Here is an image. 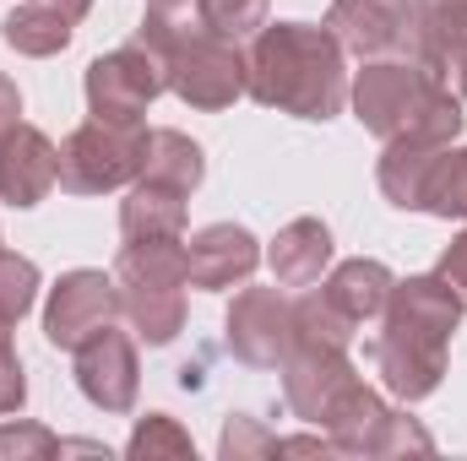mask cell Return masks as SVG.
Segmentation results:
<instances>
[{"label": "cell", "instance_id": "6da1fadb", "mask_svg": "<svg viewBox=\"0 0 467 461\" xmlns=\"http://www.w3.org/2000/svg\"><path fill=\"white\" fill-rule=\"evenodd\" d=\"M244 93L294 119H332L348 104L343 38L316 22H272L244 55Z\"/></svg>", "mask_w": 467, "mask_h": 461}, {"label": "cell", "instance_id": "7a4b0ae2", "mask_svg": "<svg viewBox=\"0 0 467 461\" xmlns=\"http://www.w3.org/2000/svg\"><path fill=\"white\" fill-rule=\"evenodd\" d=\"M457 321H462V299L441 277L391 282L380 310V337L369 343L380 385L402 402H424L446 374V347Z\"/></svg>", "mask_w": 467, "mask_h": 461}, {"label": "cell", "instance_id": "3957f363", "mask_svg": "<svg viewBox=\"0 0 467 461\" xmlns=\"http://www.w3.org/2000/svg\"><path fill=\"white\" fill-rule=\"evenodd\" d=\"M147 49H158L169 87L191 104V109H229L244 93V55L239 44L218 38L202 27L196 0H147L141 33Z\"/></svg>", "mask_w": 467, "mask_h": 461}, {"label": "cell", "instance_id": "277c9868", "mask_svg": "<svg viewBox=\"0 0 467 461\" xmlns=\"http://www.w3.org/2000/svg\"><path fill=\"white\" fill-rule=\"evenodd\" d=\"M348 98H353L358 125L369 136H380V141H391L402 130H435L446 141L462 136V98L446 93L419 60H391V55L369 60L353 77Z\"/></svg>", "mask_w": 467, "mask_h": 461}, {"label": "cell", "instance_id": "5b68a950", "mask_svg": "<svg viewBox=\"0 0 467 461\" xmlns=\"http://www.w3.org/2000/svg\"><path fill=\"white\" fill-rule=\"evenodd\" d=\"M125 321L147 347H163L185 332V239H136L115 261Z\"/></svg>", "mask_w": 467, "mask_h": 461}, {"label": "cell", "instance_id": "8992f818", "mask_svg": "<svg viewBox=\"0 0 467 461\" xmlns=\"http://www.w3.org/2000/svg\"><path fill=\"white\" fill-rule=\"evenodd\" d=\"M147 158V130L115 125V119H88L60 141V190L71 196H104L141 174Z\"/></svg>", "mask_w": 467, "mask_h": 461}, {"label": "cell", "instance_id": "52a82bcc", "mask_svg": "<svg viewBox=\"0 0 467 461\" xmlns=\"http://www.w3.org/2000/svg\"><path fill=\"white\" fill-rule=\"evenodd\" d=\"M327 424V440L332 451H348V456H402V451H435V440L408 418V413H391L358 374L332 396V407L321 413Z\"/></svg>", "mask_w": 467, "mask_h": 461}, {"label": "cell", "instance_id": "ba28073f", "mask_svg": "<svg viewBox=\"0 0 467 461\" xmlns=\"http://www.w3.org/2000/svg\"><path fill=\"white\" fill-rule=\"evenodd\" d=\"M169 87V71L158 60V49H147L141 38L119 44L115 55H99L88 66V109L93 119H115V125H141L147 104Z\"/></svg>", "mask_w": 467, "mask_h": 461}, {"label": "cell", "instance_id": "9c48e42d", "mask_svg": "<svg viewBox=\"0 0 467 461\" xmlns=\"http://www.w3.org/2000/svg\"><path fill=\"white\" fill-rule=\"evenodd\" d=\"M430 0H332L327 27L343 38V49L380 60V55H408L419 44Z\"/></svg>", "mask_w": 467, "mask_h": 461}, {"label": "cell", "instance_id": "30bf717a", "mask_svg": "<svg viewBox=\"0 0 467 461\" xmlns=\"http://www.w3.org/2000/svg\"><path fill=\"white\" fill-rule=\"evenodd\" d=\"M119 315H125V299H119L115 277H104V271H66V277L49 288L44 337L55 347H66V353H77L93 332H104Z\"/></svg>", "mask_w": 467, "mask_h": 461}, {"label": "cell", "instance_id": "8fae6325", "mask_svg": "<svg viewBox=\"0 0 467 461\" xmlns=\"http://www.w3.org/2000/svg\"><path fill=\"white\" fill-rule=\"evenodd\" d=\"M229 347L250 369H277L294 347V299L277 288H244L229 304Z\"/></svg>", "mask_w": 467, "mask_h": 461}, {"label": "cell", "instance_id": "7c38bea8", "mask_svg": "<svg viewBox=\"0 0 467 461\" xmlns=\"http://www.w3.org/2000/svg\"><path fill=\"white\" fill-rule=\"evenodd\" d=\"M77 385H82V396H88L93 407H104V413H130V407H136V385H141L136 343L119 332L115 321L77 347Z\"/></svg>", "mask_w": 467, "mask_h": 461}, {"label": "cell", "instance_id": "4fadbf2b", "mask_svg": "<svg viewBox=\"0 0 467 461\" xmlns=\"http://www.w3.org/2000/svg\"><path fill=\"white\" fill-rule=\"evenodd\" d=\"M277 369H283V402L305 424H321V413L332 407V396L353 380L348 347H332V343H294Z\"/></svg>", "mask_w": 467, "mask_h": 461}, {"label": "cell", "instance_id": "5bb4252c", "mask_svg": "<svg viewBox=\"0 0 467 461\" xmlns=\"http://www.w3.org/2000/svg\"><path fill=\"white\" fill-rule=\"evenodd\" d=\"M60 185V147L38 125H11L0 136V201L11 207H38Z\"/></svg>", "mask_w": 467, "mask_h": 461}, {"label": "cell", "instance_id": "9a60e30c", "mask_svg": "<svg viewBox=\"0 0 467 461\" xmlns=\"http://www.w3.org/2000/svg\"><path fill=\"white\" fill-rule=\"evenodd\" d=\"M255 266H261V244L239 223H207L202 233L185 239V277H191V288L223 293L234 282H250Z\"/></svg>", "mask_w": 467, "mask_h": 461}, {"label": "cell", "instance_id": "2e32d148", "mask_svg": "<svg viewBox=\"0 0 467 461\" xmlns=\"http://www.w3.org/2000/svg\"><path fill=\"white\" fill-rule=\"evenodd\" d=\"M413 60H419L446 93L467 98V5L430 0L424 27H419V44H413Z\"/></svg>", "mask_w": 467, "mask_h": 461}, {"label": "cell", "instance_id": "e0dca14e", "mask_svg": "<svg viewBox=\"0 0 467 461\" xmlns=\"http://www.w3.org/2000/svg\"><path fill=\"white\" fill-rule=\"evenodd\" d=\"M446 147H451V141H446V136H430V130H402V136H391L386 152H380V169H375L380 196H386L391 207H402V212H419L424 179H430V169H435V158H441Z\"/></svg>", "mask_w": 467, "mask_h": 461}, {"label": "cell", "instance_id": "ac0fdd59", "mask_svg": "<svg viewBox=\"0 0 467 461\" xmlns=\"http://www.w3.org/2000/svg\"><path fill=\"white\" fill-rule=\"evenodd\" d=\"M277 288H316L321 271L332 266V229L321 218H294L266 250Z\"/></svg>", "mask_w": 467, "mask_h": 461}, {"label": "cell", "instance_id": "d6986e66", "mask_svg": "<svg viewBox=\"0 0 467 461\" xmlns=\"http://www.w3.org/2000/svg\"><path fill=\"white\" fill-rule=\"evenodd\" d=\"M391 282H397V277H391L380 261H364V255H358V261H343V266L321 282V299H327V304H332V310L353 326V332H358V326L380 321Z\"/></svg>", "mask_w": 467, "mask_h": 461}, {"label": "cell", "instance_id": "ffe728a7", "mask_svg": "<svg viewBox=\"0 0 467 461\" xmlns=\"http://www.w3.org/2000/svg\"><path fill=\"white\" fill-rule=\"evenodd\" d=\"M119 233H125V244H136V239H185V190L158 185V179H136L125 207H119Z\"/></svg>", "mask_w": 467, "mask_h": 461}, {"label": "cell", "instance_id": "44dd1931", "mask_svg": "<svg viewBox=\"0 0 467 461\" xmlns=\"http://www.w3.org/2000/svg\"><path fill=\"white\" fill-rule=\"evenodd\" d=\"M71 16L60 11V5H49V0H22L5 22H0V38L16 49V55H33V60H49V55H60L66 44H71Z\"/></svg>", "mask_w": 467, "mask_h": 461}, {"label": "cell", "instance_id": "7402d4cb", "mask_svg": "<svg viewBox=\"0 0 467 461\" xmlns=\"http://www.w3.org/2000/svg\"><path fill=\"white\" fill-rule=\"evenodd\" d=\"M202 174H207V158L185 130H147V158H141L136 179H158V185H174L191 196L202 185Z\"/></svg>", "mask_w": 467, "mask_h": 461}, {"label": "cell", "instance_id": "603a6c76", "mask_svg": "<svg viewBox=\"0 0 467 461\" xmlns=\"http://www.w3.org/2000/svg\"><path fill=\"white\" fill-rule=\"evenodd\" d=\"M419 212H435V218H467V147H446L424 179V196H419Z\"/></svg>", "mask_w": 467, "mask_h": 461}, {"label": "cell", "instance_id": "cb8c5ba5", "mask_svg": "<svg viewBox=\"0 0 467 461\" xmlns=\"http://www.w3.org/2000/svg\"><path fill=\"white\" fill-rule=\"evenodd\" d=\"M125 456L130 461H158V456L185 461V456H196V446H191V435H185L169 413H147V418L136 424V435L125 440Z\"/></svg>", "mask_w": 467, "mask_h": 461}, {"label": "cell", "instance_id": "d4e9b609", "mask_svg": "<svg viewBox=\"0 0 467 461\" xmlns=\"http://www.w3.org/2000/svg\"><path fill=\"white\" fill-rule=\"evenodd\" d=\"M196 16L207 33L239 44V38H255L266 27V0H196Z\"/></svg>", "mask_w": 467, "mask_h": 461}, {"label": "cell", "instance_id": "484cf974", "mask_svg": "<svg viewBox=\"0 0 467 461\" xmlns=\"http://www.w3.org/2000/svg\"><path fill=\"white\" fill-rule=\"evenodd\" d=\"M38 299V266L27 255L0 250V326H16Z\"/></svg>", "mask_w": 467, "mask_h": 461}, {"label": "cell", "instance_id": "4316f807", "mask_svg": "<svg viewBox=\"0 0 467 461\" xmlns=\"http://www.w3.org/2000/svg\"><path fill=\"white\" fill-rule=\"evenodd\" d=\"M0 456H16V461L66 456V440H55L44 424H0Z\"/></svg>", "mask_w": 467, "mask_h": 461}, {"label": "cell", "instance_id": "83f0119b", "mask_svg": "<svg viewBox=\"0 0 467 461\" xmlns=\"http://www.w3.org/2000/svg\"><path fill=\"white\" fill-rule=\"evenodd\" d=\"M218 451L229 461H244V456H272L277 451V440L255 424V418H244V413H234L229 424H223V440H218Z\"/></svg>", "mask_w": 467, "mask_h": 461}, {"label": "cell", "instance_id": "f1b7e54d", "mask_svg": "<svg viewBox=\"0 0 467 461\" xmlns=\"http://www.w3.org/2000/svg\"><path fill=\"white\" fill-rule=\"evenodd\" d=\"M27 402V380H22V358L11 347V326H0V418L5 413H22Z\"/></svg>", "mask_w": 467, "mask_h": 461}, {"label": "cell", "instance_id": "f546056e", "mask_svg": "<svg viewBox=\"0 0 467 461\" xmlns=\"http://www.w3.org/2000/svg\"><path fill=\"white\" fill-rule=\"evenodd\" d=\"M435 277L462 299V310H467V229L457 233V239H451V250L441 255V271H435Z\"/></svg>", "mask_w": 467, "mask_h": 461}, {"label": "cell", "instance_id": "4dcf8cb0", "mask_svg": "<svg viewBox=\"0 0 467 461\" xmlns=\"http://www.w3.org/2000/svg\"><path fill=\"white\" fill-rule=\"evenodd\" d=\"M16 115H22V93H16V82L0 71V136L16 125Z\"/></svg>", "mask_w": 467, "mask_h": 461}, {"label": "cell", "instance_id": "1f68e13d", "mask_svg": "<svg viewBox=\"0 0 467 461\" xmlns=\"http://www.w3.org/2000/svg\"><path fill=\"white\" fill-rule=\"evenodd\" d=\"M49 5H60V11H66L71 22H82V16L93 11V0H49Z\"/></svg>", "mask_w": 467, "mask_h": 461}, {"label": "cell", "instance_id": "d6a6232c", "mask_svg": "<svg viewBox=\"0 0 467 461\" xmlns=\"http://www.w3.org/2000/svg\"><path fill=\"white\" fill-rule=\"evenodd\" d=\"M451 5H467V0H451Z\"/></svg>", "mask_w": 467, "mask_h": 461}]
</instances>
